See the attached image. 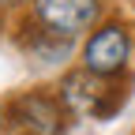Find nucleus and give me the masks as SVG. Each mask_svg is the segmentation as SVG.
<instances>
[{
    "label": "nucleus",
    "instance_id": "nucleus-1",
    "mask_svg": "<svg viewBox=\"0 0 135 135\" xmlns=\"http://www.w3.org/2000/svg\"><path fill=\"white\" fill-rule=\"evenodd\" d=\"M60 105L68 109V116H83V120H109L116 116V109L128 101V90L120 86V79H98L86 68L68 71L56 86Z\"/></svg>",
    "mask_w": 135,
    "mask_h": 135
},
{
    "label": "nucleus",
    "instance_id": "nucleus-5",
    "mask_svg": "<svg viewBox=\"0 0 135 135\" xmlns=\"http://www.w3.org/2000/svg\"><path fill=\"white\" fill-rule=\"evenodd\" d=\"M15 41H19L23 56H26L30 64H45V68L64 64L68 56L75 53V38H60V34L38 26L34 19H26L19 30H15Z\"/></svg>",
    "mask_w": 135,
    "mask_h": 135
},
{
    "label": "nucleus",
    "instance_id": "nucleus-4",
    "mask_svg": "<svg viewBox=\"0 0 135 135\" xmlns=\"http://www.w3.org/2000/svg\"><path fill=\"white\" fill-rule=\"evenodd\" d=\"M30 19L60 38H79L98 26L101 0H30Z\"/></svg>",
    "mask_w": 135,
    "mask_h": 135
},
{
    "label": "nucleus",
    "instance_id": "nucleus-2",
    "mask_svg": "<svg viewBox=\"0 0 135 135\" xmlns=\"http://www.w3.org/2000/svg\"><path fill=\"white\" fill-rule=\"evenodd\" d=\"M131 53H135V34L128 23L120 19H105L98 23L86 41H83V53H79V68H86L90 75L98 79H120L131 64Z\"/></svg>",
    "mask_w": 135,
    "mask_h": 135
},
{
    "label": "nucleus",
    "instance_id": "nucleus-3",
    "mask_svg": "<svg viewBox=\"0 0 135 135\" xmlns=\"http://www.w3.org/2000/svg\"><path fill=\"white\" fill-rule=\"evenodd\" d=\"M68 120V109L49 86H30L8 101V124L15 135H64Z\"/></svg>",
    "mask_w": 135,
    "mask_h": 135
},
{
    "label": "nucleus",
    "instance_id": "nucleus-7",
    "mask_svg": "<svg viewBox=\"0 0 135 135\" xmlns=\"http://www.w3.org/2000/svg\"><path fill=\"white\" fill-rule=\"evenodd\" d=\"M4 128H8V105H0V135H4Z\"/></svg>",
    "mask_w": 135,
    "mask_h": 135
},
{
    "label": "nucleus",
    "instance_id": "nucleus-6",
    "mask_svg": "<svg viewBox=\"0 0 135 135\" xmlns=\"http://www.w3.org/2000/svg\"><path fill=\"white\" fill-rule=\"evenodd\" d=\"M19 4H30V0H0V11H8V8H19Z\"/></svg>",
    "mask_w": 135,
    "mask_h": 135
},
{
    "label": "nucleus",
    "instance_id": "nucleus-8",
    "mask_svg": "<svg viewBox=\"0 0 135 135\" xmlns=\"http://www.w3.org/2000/svg\"><path fill=\"white\" fill-rule=\"evenodd\" d=\"M0 34H4V11H0Z\"/></svg>",
    "mask_w": 135,
    "mask_h": 135
}]
</instances>
